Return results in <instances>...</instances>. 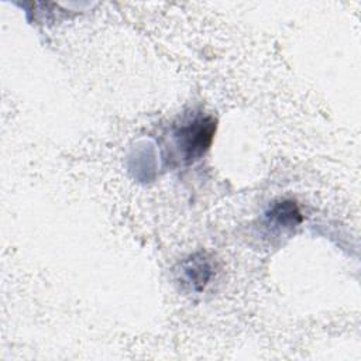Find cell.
<instances>
[{
    "label": "cell",
    "instance_id": "cell-2",
    "mask_svg": "<svg viewBox=\"0 0 361 361\" xmlns=\"http://www.w3.org/2000/svg\"><path fill=\"white\" fill-rule=\"evenodd\" d=\"M183 274L186 281L192 285V288L200 292L212 279L213 267L206 255L195 254L183 264Z\"/></svg>",
    "mask_w": 361,
    "mask_h": 361
},
{
    "label": "cell",
    "instance_id": "cell-1",
    "mask_svg": "<svg viewBox=\"0 0 361 361\" xmlns=\"http://www.w3.org/2000/svg\"><path fill=\"white\" fill-rule=\"evenodd\" d=\"M216 133V120L210 116L197 117L175 131V145L183 164L197 161L210 147Z\"/></svg>",
    "mask_w": 361,
    "mask_h": 361
},
{
    "label": "cell",
    "instance_id": "cell-3",
    "mask_svg": "<svg viewBox=\"0 0 361 361\" xmlns=\"http://www.w3.org/2000/svg\"><path fill=\"white\" fill-rule=\"evenodd\" d=\"M267 217L275 224L283 227H295L302 221V214L293 200H279L274 203L267 213Z\"/></svg>",
    "mask_w": 361,
    "mask_h": 361
}]
</instances>
